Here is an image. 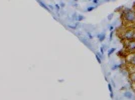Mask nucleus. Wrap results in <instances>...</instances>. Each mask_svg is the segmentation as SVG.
I'll list each match as a JSON object with an SVG mask.
<instances>
[{"instance_id": "1", "label": "nucleus", "mask_w": 135, "mask_h": 100, "mask_svg": "<svg viewBox=\"0 0 135 100\" xmlns=\"http://www.w3.org/2000/svg\"><path fill=\"white\" fill-rule=\"evenodd\" d=\"M117 11L120 12V20L122 26H135V8L121 7Z\"/></svg>"}, {"instance_id": "2", "label": "nucleus", "mask_w": 135, "mask_h": 100, "mask_svg": "<svg viewBox=\"0 0 135 100\" xmlns=\"http://www.w3.org/2000/svg\"><path fill=\"white\" fill-rule=\"evenodd\" d=\"M116 35L120 40L135 39V26H120L116 29Z\"/></svg>"}, {"instance_id": "3", "label": "nucleus", "mask_w": 135, "mask_h": 100, "mask_svg": "<svg viewBox=\"0 0 135 100\" xmlns=\"http://www.w3.org/2000/svg\"><path fill=\"white\" fill-rule=\"evenodd\" d=\"M121 42L123 45V48L118 53L120 57H124L129 53L135 52V39H123L121 40Z\"/></svg>"}, {"instance_id": "4", "label": "nucleus", "mask_w": 135, "mask_h": 100, "mask_svg": "<svg viewBox=\"0 0 135 100\" xmlns=\"http://www.w3.org/2000/svg\"><path fill=\"white\" fill-rule=\"evenodd\" d=\"M124 62L127 63V64H130L132 66H135V52L133 53H129L126 56H124Z\"/></svg>"}, {"instance_id": "5", "label": "nucleus", "mask_w": 135, "mask_h": 100, "mask_svg": "<svg viewBox=\"0 0 135 100\" xmlns=\"http://www.w3.org/2000/svg\"><path fill=\"white\" fill-rule=\"evenodd\" d=\"M130 81H135V71L129 73V76H128Z\"/></svg>"}, {"instance_id": "6", "label": "nucleus", "mask_w": 135, "mask_h": 100, "mask_svg": "<svg viewBox=\"0 0 135 100\" xmlns=\"http://www.w3.org/2000/svg\"><path fill=\"white\" fill-rule=\"evenodd\" d=\"M124 96L127 97V98H132V95H131L130 92H125V93H124Z\"/></svg>"}, {"instance_id": "7", "label": "nucleus", "mask_w": 135, "mask_h": 100, "mask_svg": "<svg viewBox=\"0 0 135 100\" xmlns=\"http://www.w3.org/2000/svg\"><path fill=\"white\" fill-rule=\"evenodd\" d=\"M98 37H99V40H100V41H103V40H104V38H105V34L102 33L101 35H99Z\"/></svg>"}, {"instance_id": "8", "label": "nucleus", "mask_w": 135, "mask_h": 100, "mask_svg": "<svg viewBox=\"0 0 135 100\" xmlns=\"http://www.w3.org/2000/svg\"><path fill=\"white\" fill-rule=\"evenodd\" d=\"M131 88H132L133 92L135 93V81H131Z\"/></svg>"}, {"instance_id": "9", "label": "nucleus", "mask_w": 135, "mask_h": 100, "mask_svg": "<svg viewBox=\"0 0 135 100\" xmlns=\"http://www.w3.org/2000/svg\"><path fill=\"white\" fill-rule=\"evenodd\" d=\"M114 51H115V48H112V49L110 50V51H109V53H108V55H111V54H112L113 52H114Z\"/></svg>"}, {"instance_id": "10", "label": "nucleus", "mask_w": 135, "mask_h": 100, "mask_svg": "<svg viewBox=\"0 0 135 100\" xmlns=\"http://www.w3.org/2000/svg\"><path fill=\"white\" fill-rule=\"evenodd\" d=\"M133 8H135V2H134V4H133Z\"/></svg>"}]
</instances>
